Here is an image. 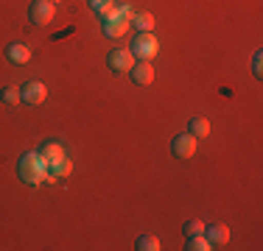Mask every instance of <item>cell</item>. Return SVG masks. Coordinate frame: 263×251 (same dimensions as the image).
I'll return each mask as SVG.
<instances>
[{
    "label": "cell",
    "mask_w": 263,
    "mask_h": 251,
    "mask_svg": "<svg viewBox=\"0 0 263 251\" xmlns=\"http://www.w3.org/2000/svg\"><path fill=\"white\" fill-rule=\"evenodd\" d=\"M106 65H109L115 73H123V70H129V67L135 65V56H132V50H126V48H118V50H112V53L106 56Z\"/></svg>",
    "instance_id": "52a82bcc"
},
{
    "label": "cell",
    "mask_w": 263,
    "mask_h": 251,
    "mask_svg": "<svg viewBox=\"0 0 263 251\" xmlns=\"http://www.w3.org/2000/svg\"><path fill=\"white\" fill-rule=\"evenodd\" d=\"M187 131H191L196 140H199V137L204 140V137L210 134V120H208V117H202V115H199V117H191V123H187Z\"/></svg>",
    "instance_id": "4fadbf2b"
},
{
    "label": "cell",
    "mask_w": 263,
    "mask_h": 251,
    "mask_svg": "<svg viewBox=\"0 0 263 251\" xmlns=\"http://www.w3.org/2000/svg\"><path fill=\"white\" fill-rule=\"evenodd\" d=\"M96 14H98V20H101V23L112 20V17H121V14H118V3H115V0L106 3V6H101V9H96Z\"/></svg>",
    "instance_id": "ac0fdd59"
},
{
    "label": "cell",
    "mask_w": 263,
    "mask_h": 251,
    "mask_svg": "<svg viewBox=\"0 0 263 251\" xmlns=\"http://www.w3.org/2000/svg\"><path fill=\"white\" fill-rule=\"evenodd\" d=\"M129 75H132V81H135L137 87H148L154 81V67H152V61H135V65L129 67Z\"/></svg>",
    "instance_id": "8992f818"
},
{
    "label": "cell",
    "mask_w": 263,
    "mask_h": 251,
    "mask_svg": "<svg viewBox=\"0 0 263 251\" xmlns=\"http://www.w3.org/2000/svg\"><path fill=\"white\" fill-rule=\"evenodd\" d=\"M185 248L187 251H210L213 246L208 243V237H204V232H202V235H191V237H187Z\"/></svg>",
    "instance_id": "9a60e30c"
},
{
    "label": "cell",
    "mask_w": 263,
    "mask_h": 251,
    "mask_svg": "<svg viewBox=\"0 0 263 251\" xmlns=\"http://www.w3.org/2000/svg\"><path fill=\"white\" fill-rule=\"evenodd\" d=\"M0 98H3L6 106H17V103H20V87H3Z\"/></svg>",
    "instance_id": "e0dca14e"
},
{
    "label": "cell",
    "mask_w": 263,
    "mask_h": 251,
    "mask_svg": "<svg viewBox=\"0 0 263 251\" xmlns=\"http://www.w3.org/2000/svg\"><path fill=\"white\" fill-rule=\"evenodd\" d=\"M73 173V162L67 159V154L65 156H59V159H53V162H48V171L45 176H51V179H65V176H70Z\"/></svg>",
    "instance_id": "30bf717a"
},
{
    "label": "cell",
    "mask_w": 263,
    "mask_h": 251,
    "mask_svg": "<svg viewBox=\"0 0 263 251\" xmlns=\"http://www.w3.org/2000/svg\"><path fill=\"white\" fill-rule=\"evenodd\" d=\"M45 98H48V87L42 84V81H26V84L20 87V100L28 106H40Z\"/></svg>",
    "instance_id": "277c9868"
},
{
    "label": "cell",
    "mask_w": 263,
    "mask_h": 251,
    "mask_svg": "<svg viewBox=\"0 0 263 251\" xmlns=\"http://www.w3.org/2000/svg\"><path fill=\"white\" fill-rule=\"evenodd\" d=\"M45 171H48V162L42 159L36 151L23 154L20 162H17V173H20V179L26 181V184H31V187H36L40 181H45Z\"/></svg>",
    "instance_id": "6da1fadb"
},
{
    "label": "cell",
    "mask_w": 263,
    "mask_h": 251,
    "mask_svg": "<svg viewBox=\"0 0 263 251\" xmlns=\"http://www.w3.org/2000/svg\"><path fill=\"white\" fill-rule=\"evenodd\" d=\"M53 14H56V6L51 0H34L28 9V20L34 25H48L53 20Z\"/></svg>",
    "instance_id": "5b68a950"
},
{
    "label": "cell",
    "mask_w": 263,
    "mask_h": 251,
    "mask_svg": "<svg viewBox=\"0 0 263 251\" xmlns=\"http://www.w3.org/2000/svg\"><path fill=\"white\" fill-rule=\"evenodd\" d=\"M135 248H140V251H160V240L154 235H140L137 237V243H135Z\"/></svg>",
    "instance_id": "2e32d148"
},
{
    "label": "cell",
    "mask_w": 263,
    "mask_h": 251,
    "mask_svg": "<svg viewBox=\"0 0 263 251\" xmlns=\"http://www.w3.org/2000/svg\"><path fill=\"white\" fill-rule=\"evenodd\" d=\"M36 154H40L45 162H53V159H59V156H65V148H62L59 142L48 140V142H42V145H40V151H36Z\"/></svg>",
    "instance_id": "7c38bea8"
},
{
    "label": "cell",
    "mask_w": 263,
    "mask_h": 251,
    "mask_svg": "<svg viewBox=\"0 0 263 251\" xmlns=\"http://www.w3.org/2000/svg\"><path fill=\"white\" fill-rule=\"evenodd\" d=\"M6 59H9L11 65H26L31 59V48L26 42H11V45H6Z\"/></svg>",
    "instance_id": "9c48e42d"
},
{
    "label": "cell",
    "mask_w": 263,
    "mask_h": 251,
    "mask_svg": "<svg viewBox=\"0 0 263 251\" xmlns=\"http://www.w3.org/2000/svg\"><path fill=\"white\" fill-rule=\"evenodd\" d=\"M252 73H255V78H260V75H263V53H260V50L252 56Z\"/></svg>",
    "instance_id": "ffe728a7"
},
{
    "label": "cell",
    "mask_w": 263,
    "mask_h": 251,
    "mask_svg": "<svg viewBox=\"0 0 263 251\" xmlns=\"http://www.w3.org/2000/svg\"><path fill=\"white\" fill-rule=\"evenodd\" d=\"M204 237H208V243H210L213 248H216V246H227V243H230L227 223H210V226H204Z\"/></svg>",
    "instance_id": "ba28073f"
},
{
    "label": "cell",
    "mask_w": 263,
    "mask_h": 251,
    "mask_svg": "<svg viewBox=\"0 0 263 251\" xmlns=\"http://www.w3.org/2000/svg\"><path fill=\"white\" fill-rule=\"evenodd\" d=\"M51 3H53V6H56V3H59V0H51Z\"/></svg>",
    "instance_id": "603a6c76"
},
{
    "label": "cell",
    "mask_w": 263,
    "mask_h": 251,
    "mask_svg": "<svg viewBox=\"0 0 263 251\" xmlns=\"http://www.w3.org/2000/svg\"><path fill=\"white\" fill-rule=\"evenodd\" d=\"M118 14H121L123 20H129V23H132V17H135V9H132L129 3H123V6H118Z\"/></svg>",
    "instance_id": "44dd1931"
},
{
    "label": "cell",
    "mask_w": 263,
    "mask_h": 251,
    "mask_svg": "<svg viewBox=\"0 0 263 251\" xmlns=\"http://www.w3.org/2000/svg\"><path fill=\"white\" fill-rule=\"evenodd\" d=\"M129 20H123V17H112V20H106L101 23V31H104V36H109V39H118V36H123L129 31Z\"/></svg>",
    "instance_id": "8fae6325"
},
{
    "label": "cell",
    "mask_w": 263,
    "mask_h": 251,
    "mask_svg": "<svg viewBox=\"0 0 263 251\" xmlns=\"http://www.w3.org/2000/svg\"><path fill=\"white\" fill-rule=\"evenodd\" d=\"M202 232H204V223H202V221H196V218L185 223V237H191V235H202Z\"/></svg>",
    "instance_id": "d6986e66"
},
{
    "label": "cell",
    "mask_w": 263,
    "mask_h": 251,
    "mask_svg": "<svg viewBox=\"0 0 263 251\" xmlns=\"http://www.w3.org/2000/svg\"><path fill=\"white\" fill-rule=\"evenodd\" d=\"M157 50H160V42L154 34H137L135 42H132V56L140 61H152L157 56Z\"/></svg>",
    "instance_id": "7a4b0ae2"
},
{
    "label": "cell",
    "mask_w": 263,
    "mask_h": 251,
    "mask_svg": "<svg viewBox=\"0 0 263 251\" xmlns=\"http://www.w3.org/2000/svg\"><path fill=\"white\" fill-rule=\"evenodd\" d=\"M171 154L177 156V159H191V156L196 154V137H193L191 131L177 134L171 140Z\"/></svg>",
    "instance_id": "3957f363"
},
{
    "label": "cell",
    "mask_w": 263,
    "mask_h": 251,
    "mask_svg": "<svg viewBox=\"0 0 263 251\" xmlns=\"http://www.w3.org/2000/svg\"><path fill=\"white\" fill-rule=\"evenodd\" d=\"M132 25H135L140 34H152L154 28V17L148 14V11H135V17H132Z\"/></svg>",
    "instance_id": "5bb4252c"
},
{
    "label": "cell",
    "mask_w": 263,
    "mask_h": 251,
    "mask_svg": "<svg viewBox=\"0 0 263 251\" xmlns=\"http://www.w3.org/2000/svg\"><path fill=\"white\" fill-rule=\"evenodd\" d=\"M87 3H90V9H101V6L112 3V0H87Z\"/></svg>",
    "instance_id": "7402d4cb"
}]
</instances>
